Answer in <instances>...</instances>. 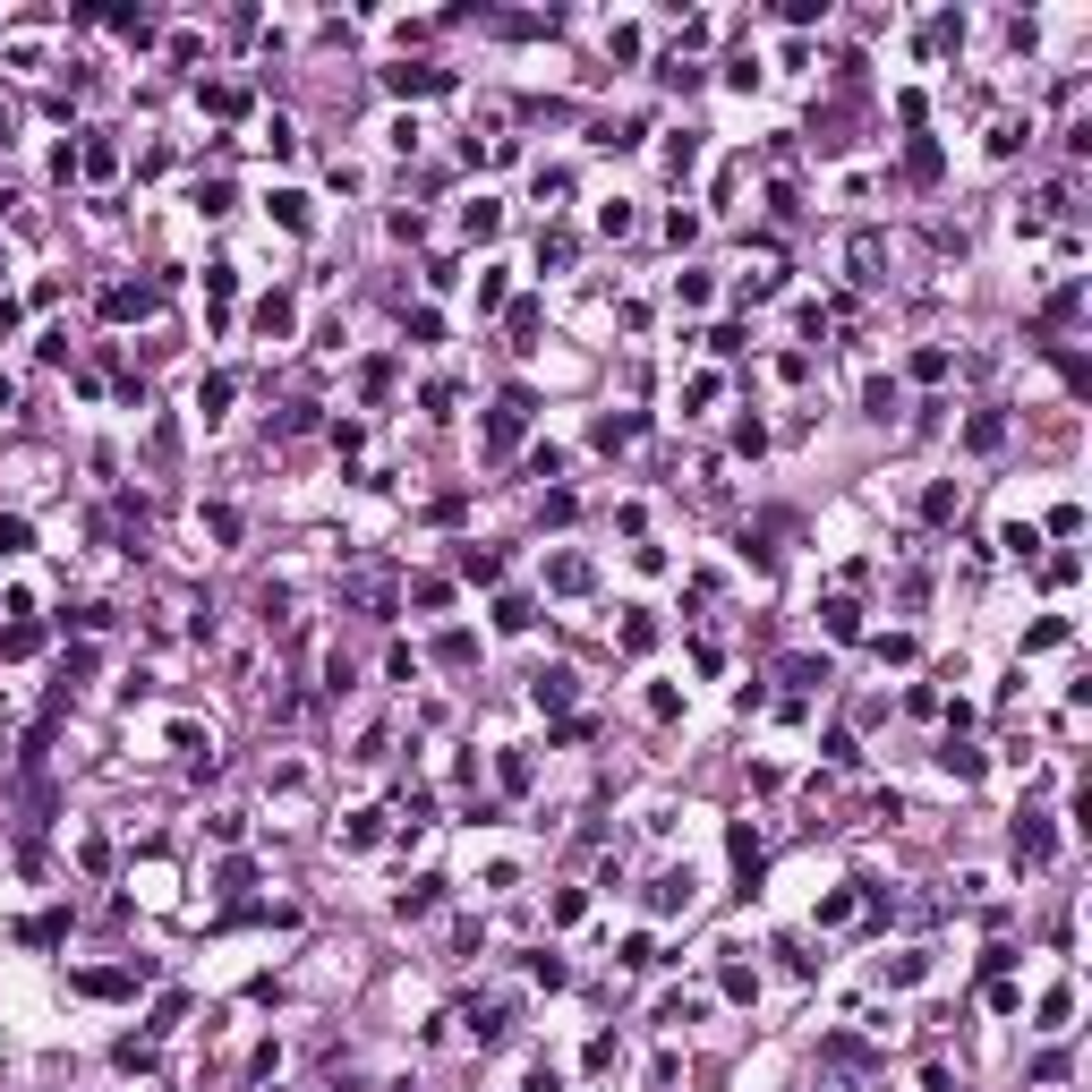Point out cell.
Listing matches in <instances>:
<instances>
[{
    "label": "cell",
    "mask_w": 1092,
    "mask_h": 1092,
    "mask_svg": "<svg viewBox=\"0 0 1092 1092\" xmlns=\"http://www.w3.org/2000/svg\"><path fill=\"white\" fill-rule=\"evenodd\" d=\"M145 982H154V956H129L111 974H68V990H86V999H137Z\"/></svg>",
    "instance_id": "6da1fadb"
},
{
    "label": "cell",
    "mask_w": 1092,
    "mask_h": 1092,
    "mask_svg": "<svg viewBox=\"0 0 1092 1092\" xmlns=\"http://www.w3.org/2000/svg\"><path fill=\"white\" fill-rule=\"evenodd\" d=\"M529 410H538V401H529V384H513V393H504L495 401V419H487V453L504 461V453H513L521 444V427H529Z\"/></svg>",
    "instance_id": "7a4b0ae2"
},
{
    "label": "cell",
    "mask_w": 1092,
    "mask_h": 1092,
    "mask_svg": "<svg viewBox=\"0 0 1092 1092\" xmlns=\"http://www.w3.org/2000/svg\"><path fill=\"white\" fill-rule=\"evenodd\" d=\"M845 265H854L862 290H880L888 282V231H854V239H845Z\"/></svg>",
    "instance_id": "3957f363"
},
{
    "label": "cell",
    "mask_w": 1092,
    "mask_h": 1092,
    "mask_svg": "<svg viewBox=\"0 0 1092 1092\" xmlns=\"http://www.w3.org/2000/svg\"><path fill=\"white\" fill-rule=\"evenodd\" d=\"M154 307H162V282H111V290H103V317H111V325L154 317Z\"/></svg>",
    "instance_id": "277c9868"
},
{
    "label": "cell",
    "mask_w": 1092,
    "mask_h": 1092,
    "mask_svg": "<svg viewBox=\"0 0 1092 1092\" xmlns=\"http://www.w3.org/2000/svg\"><path fill=\"white\" fill-rule=\"evenodd\" d=\"M384 86H393V94H444V86H453V68H427V60H401V68H384Z\"/></svg>",
    "instance_id": "5b68a950"
},
{
    "label": "cell",
    "mask_w": 1092,
    "mask_h": 1092,
    "mask_svg": "<svg viewBox=\"0 0 1092 1092\" xmlns=\"http://www.w3.org/2000/svg\"><path fill=\"white\" fill-rule=\"evenodd\" d=\"M1050 819H1041V811H1015V862H1050Z\"/></svg>",
    "instance_id": "8992f818"
},
{
    "label": "cell",
    "mask_w": 1092,
    "mask_h": 1092,
    "mask_svg": "<svg viewBox=\"0 0 1092 1092\" xmlns=\"http://www.w3.org/2000/svg\"><path fill=\"white\" fill-rule=\"evenodd\" d=\"M725 854H734L743 888H751V880H760V862H768V845H760V828H751V819H734V837H725Z\"/></svg>",
    "instance_id": "52a82bcc"
},
{
    "label": "cell",
    "mask_w": 1092,
    "mask_h": 1092,
    "mask_svg": "<svg viewBox=\"0 0 1092 1092\" xmlns=\"http://www.w3.org/2000/svg\"><path fill=\"white\" fill-rule=\"evenodd\" d=\"M640 427H649L640 410H615V419H598V453H632V444H640Z\"/></svg>",
    "instance_id": "ba28073f"
},
{
    "label": "cell",
    "mask_w": 1092,
    "mask_h": 1092,
    "mask_svg": "<svg viewBox=\"0 0 1092 1092\" xmlns=\"http://www.w3.org/2000/svg\"><path fill=\"white\" fill-rule=\"evenodd\" d=\"M964 513V487H956V478H939V487H921V521H931V529H948Z\"/></svg>",
    "instance_id": "9c48e42d"
},
{
    "label": "cell",
    "mask_w": 1092,
    "mask_h": 1092,
    "mask_svg": "<svg viewBox=\"0 0 1092 1092\" xmlns=\"http://www.w3.org/2000/svg\"><path fill=\"white\" fill-rule=\"evenodd\" d=\"M248 325L265 333V342H282V333H290V325H299V307H290V299H282V290H274V299H256V307H248Z\"/></svg>",
    "instance_id": "30bf717a"
},
{
    "label": "cell",
    "mask_w": 1092,
    "mask_h": 1092,
    "mask_svg": "<svg viewBox=\"0 0 1092 1092\" xmlns=\"http://www.w3.org/2000/svg\"><path fill=\"white\" fill-rule=\"evenodd\" d=\"M819 632H828V640H862V606L854 598H828V606H819Z\"/></svg>",
    "instance_id": "8fae6325"
},
{
    "label": "cell",
    "mask_w": 1092,
    "mask_h": 1092,
    "mask_svg": "<svg viewBox=\"0 0 1092 1092\" xmlns=\"http://www.w3.org/2000/svg\"><path fill=\"white\" fill-rule=\"evenodd\" d=\"M896 410H905V384H896V376H870V384H862V419H896Z\"/></svg>",
    "instance_id": "7c38bea8"
},
{
    "label": "cell",
    "mask_w": 1092,
    "mask_h": 1092,
    "mask_svg": "<svg viewBox=\"0 0 1092 1092\" xmlns=\"http://www.w3.org/2000/svg\"><path fill=\"white\" fill-rule=\"evenodd\" d=\"M78 172H94V180H111V172H120V145H111L103 129H86V145H78Z\"/></svg>",
    "instance_id": "4fadbf2b"
},
{
    "label": "cell",
    "mask_w": 1092,
    "mask_h": 1092,
    "mask_svg": "<svg viewBox=\"0 0 1092 1092\" xmlns=\"http://www.w3.org/2000/svg\"><path fill=\"white\" fill-rule=\"evenodd\" d=\"M572 683H580L572 666H547L538 683H529V700H538V709H572Z\"/></svg>",
    "instance_id": "5bb4252c"
},
{
    "label": "cell",
    "mask_w": 1092,
    "mask_h": 1092,
    "mask_svg": "<svg viewBox=\"0 0 1092 1092\" xmlns=\"http://www.w3.org/2000/svg\"><path fill=\"white\" fill-rule=\"evenodd\" d=\"M435 905H444V880H410V888L393 896V913H401V921H419V913H435Z\"/></svg>",
    "instance_id": "9a60e30c"
},
{
    "label": "cell",
    "mask_w": 1092,
    "mask_h": 1092,
    "mask_svg": "<svg viewBox=\"0 0 1092 1092\" xmlns=\"http://www.w3.org/2000/svg\"><path fill=\"white\" fill-rule=\"evenodd\" d=\"M964 444H974V453H999V444H1007V419H999V410H974V419H964Z\"/></svg>",
    "instance_id": "2e32d148"
},
{
    "label": "cell",
    "mask_w": 1092,
    "mask_h": 1092,
    "mask_svg": "<svg viewBox=\"0 0 1092 1092\" xmlns=\"http://www.w3.org/2000/svg\"><path fill=\"white\" fill-rule=\"evenodd\" d=\"M939 768H948L956 786H982V751H974V743H956V734H948V751H939Z\"/></svg>",
    "instance_id": "e0dca14e"
},
{
    "label": "cell",
    "mask_w": 1092,
    "mask_h": 1092,
    "mask_svg": "<svg viewBox=\"0 0 1092 1092\" xmlns=\"http://www.w3.org/2000/svg\"><path fill=\"white\" fill-rule=\"evenodd\" d=\"M649 905L658 913H692V870H666V880L649 888Z\"/></svg>",
    "instance_id": "ac0fdd59"
},
{
    "label": "cell",
    "mask_w": 1092,
    "mask_h": 1092,
    "mask_svg": "<svg viewBox=\"0 0 1092 1092\" xmlns=\"http://www.w3.org/2000/svg\"><path fill=\"white\" fill-rule=\"evenodd\" d=\"M453 572H461V580H495V572H504V555H495V547H461V555H453Z\"/></svg>",
    "instance_id": "d6986e66"
},
{
    "label": "cell",
    "mask_w": 1092,
    "mask_h": 1092,
    "mask_svg": "<svg viewBox=\"0 0 1092 1092\" xmlns=\"http://www.w3.org/2000/svg\"><path fill=\"white\" fill-rule=\"evenodd\" d=\"M461 231H470V239H495V231H504V205H495V197L461 205Z\"/></svg>",
    "instance_id": "ffe728a7"
},
{
    "label": "cell",
    "mask_w": 1092,
    "mask_h": 1092,
    "mask_svg": "<svg viewBox=\"0 0 1092 1092\" xmlns=\"http://www.w3.org/2000/svg\"><path fill=\"white\" fill-rule=\"evenodd\" d=\"M231 393H239V376H223V368H213V376L197 384V410H205V419H223V410H231Z\"/></svg>",
    "instance_id": "44dd1931"
},
{
    "label": "cell",
    "mask_w": 1092,
    "mask_h": 1092,
    "mask_svg": "<svg viewBox=\"0 0 1092 1092\" xmlns=\"http://www.w3.org/2000/svg\"><path fill=\"white\" fill-rule=\"evenodd\" d=\"M35 547V521L27 513H0V564H9V555H27Z\"/></svg>",
    "instance_id": "7402d4cb"
},
{
    "label": "cell",
    "mask_w": 1092,
    "mask_h": 1092,
    "mask_svg": "<svg viewBox=\"0 0 1092 1092\" xmlns=\"http://www.w3.org/2000/svg\"><path fill=\"white\" fill-rule=\"evenodd\" d=\"M274 223H282V231H307L317 213H307V197H299V188H274Z\"/></svg>",
    "instance_id": "603a6c76"
},
{
    "label": "cell",
    "mask_w": 1092,
    "mask_h": 1092,
    "mask_svg": "<svg viewBox=\"0 0 1092 1092\" xmlns=\"http://www.w3.org/2000/svg\"><path fill=\"white\" fill-rule=\"evenodd\" d=\"M17 939H27V948H60V939H68V913H35Z\"/></svg>",
    "instance_id": "cb8c5ba5"
},
{
    "label": "cell",
    "mask_w": 1092,
    "mask_h": 1092,
    "mask_svg": "<svg viewBox=\"0 0 1092 1092\" xmlns=\"http://www.w3.org/2000/svg\"><path fill=\"white\" fill-rule=\"evenodd\" d=\"M470 1033L478 1041H504V1033H513V1007H504V999L495 1007H470Z\"/></svg>",
    "instance_id": "d4e9b609"
},
{
    "label": "cell",
    "mask_w": 1092,
    "mask_h": 1092,
    "mask_svg": "<svg viewBox=\"0 0 1092 1092\" xmlns=\"http://www.w3.org/2000/svg\"><path fill=\"white\" fill-rule=\"evenodd\" d=\"M529 623H538V606H529V598H495V632H529Z\"/></svg>",
    "instance_id": "484cf974"
},
{
    "label": "cell",
    "mask_w": 1092,
    "mask_h": 1092,
    "mask_svg": "<svg viewBox=\"0 0 1092 1092\" xmlns=\"http://www.w3.org/2000/svg\"><path fill=\"white\" fill-rule=\"evenodd\" d=\"M905 172H913L921 188H931V180H939V145H931V137H913V145H905Z\"/></svg>",
    "instance_id": "4316f807"
},
{
    "label": "cell",
    "mask_w": 1092,
    "mask_h": 1092,
    "mask_svg": "<svg viewBox=\"0 0 1092 1092\" xmlns=\"http://www.w3.org/2000/svg\"><path fill=\"white\" fill-rule=\"evenodd\" d=\"M623 649H632V658H640V649H658V623H649V606H632V615H623Z\"/></svg>",
    "instance_id": "83f0119b"
},
{
    "label": "cell",
    "mask_w": 1092,
    "mask_h": 1092,
    "mask_svg": "<svg viewBox=\"0 0 1092 1092\" xmlns=\"http://www.w3.org/2000/svg\"><path fill=\"white\" fill-rule=\"evenodd\" d=\"M948 368H956V359L939 350V342H921V350H913V384H939V376H948Z\"/></svg>",
    "instance_id": "f1b7e54d"
},
{
    "label": "cell",
    "mask_w": 1092,
    "mask_h": 1092,
    "mask_svg": "<svg viewBox=\"0 0 1092 1092\" xmlns=\"http://www.w3.org/2000/svg\"><path fill=\"white\" fill-rule=\"evenodd\" d=\"M921 974H931V956H896V964H880V982H888V990H913Z\"/></svg>",
    "instance_id": "f546056e"
},
{
    "label": "cell",
    "mask_w": 1092,
    "mask_h": 1092,
    "mask_svg": "<svg viewBox=\"0 0 1092 1092\" xmlns=\"http://www.w3.org/2000/svg\"><path fill=\"white\" fill-rule=\"evenodd\" d=\"M572 256H580V239H572V231H564V223H555V231H547V239H538V265H572Z\"/></svg>",
    "instance_id": "4dcf8cb0"
},
{
    "label": "cell",
    "mask_w": 1092,
    "mask_h": 1092,
    "mask_svg": "<svg viewBox=\"0 0 1092 1092\" xmlns=\"http://www.w3.org/2000/svg\"><path fill=\"white\" fill-rule=\"evenodd\" d=\"M999 547H1007V555H1025V564H1033V555H1041V529H1033V521H1007V529H999Z\"/></svg>",
    "instance_id": "1f68e13d"
},
{
    "label": "cell",
    "mask_w": 1092,
    "mask_h": 1092,
    "mask_svg": "<svg viewBox=\"0 0 1092 1092\" xmlns=\"http://www.w3.org/2000/svg\"><path fill=\"white\" fill-rule=\"evenodd\" d=\"M1015 145H1033V120H999L990 129V154H1015Z\"/></svg>",
    "instance_id": "d6a6232c"
},
{
    "label": "cell",
    "mask_w": 1092,
    "mask_h": 1092,
    "mask_svg": "<svg viewBox=\"0 0 1092 1092\" xmlns=\"http://www.w3.org/2000/svg\"><path fill=\"white\" fill-rule=\"evenodd\" d=\"M854 905H862L854 888H828V896H819V921H828V931H837V921H854Z\"/></svg>",
    "instance_id": "836d02e7"
},
{
    "label": "cell",
    "mask_w": 1092,
    "mask_h": 1092,
    "mask_svg": "<svg viewBox=\"0 0 1092 1092\" xmlns=\"http://www.w3.org/2000/svg\"><path fill=\"white\" fill-rule=\"evenodd\" d=\"M692 162H700V129H683V137H674V145H666V172H674V180H683V172H692Z\"/></svg>",
    "instance_id": "e575fe53"
},
{
    "label": "cell",
    "mask_w": 1092,
    "mask_h": 1092,
    "mask_svg": "<svg viewBox=\"0 0 1092 1092\" xmlns=\"http://www.w3.org/2000/svg\"><path fill=\"white\" fill-rule=\"evenodd\" d=\"M205 538H213V547L239 538V513H231V504H205Z\"/></svg>",
    "instance_id": "d590c367"
},
{
    "label": "cell",
    "mask_w": 1092,
    "mask_h": 1092,
    "mask_svg": "<svg viewBox=\"0 0 1092 1092\" xmlns=\"http://www.w3.org/2000/svg\"><path fill=\"white\" fill-rule=\"evenodd\" d=\"M529 982H547V990H564V982H572V964H564V956H547V948H538V956H529Z\"/></svg>",
    "instance_id": "8d00e7d4"
},
{
    "label": "cell",
    "mask_w": 1092,
    "mask_h": 1092,
    "mask_svg": "<svg viewBox=\"0 0 1092 1092\" xmlns=\"http://www.w3.org/2000/svg\"><path fill=\"white\" fill-rule=\"evenodd\" d=\"M1025 649H1066V615H1041L1033 632H1025Z\"/></svg>",
    "instance_id": "74e56055"
},
{
    "label": "cell",
    "mask_w": 1092,
    "mask_h": 1092,
    "mask_svg": "<svg viewBox=\"0 0 1092 1092\" xmlns=\"http://www.w3.org/2000/svg\"><path fill=\"white\" fill-rule=\"evenodd\" d=\"M623 964H632V974H649V964H658V939L632 931V939H623Z\"/></svg>",
    "instance_id": "f35d334b"
},
{
    "label": "cell",
    "mask_w": 1092,
    "mask_h": 1092,
    "mask_svg": "<svg viewBox=\"0 0 1092 1092\" xmlns=\"http://www.w3.org/2000/svg\"><path fill=\"white\" fill-rule=\"evenodd\" d=\"M307 427H317V401H290L282 419H274V435H307Z\"/></svg>",
    "instance_id": "ab89813d"
},
{
    "label": "cell",
    "mask_w": 1092,
    "mask_h": 1092,
    "mask_svg": "<svg viewBox=\"0 0 1092 1092\" xmlns=\"http://www.w3.org/2000/svg\"><path fill=\"white\" fill-rule=\"evenodd\" d=\"M435 658H444V666H470L478 640H470V632H444V640H435Z\"/></svg>",
    "instance_id": "60d3db41"
},
{
    "label": "cell",
    "mask_w": 1092,
    "mask_h": 1092,
    "mask_svg": "<svg viewBox=\"0 0 1092 1092\" xmlns=\"http://www.w3.org/2000/svg\"><path fill=\"white\" fill-rule=\"evenodd\" d=\"M256 606H265V623H290V589H282V580H265Z\"/></svg>",
    "instance_id": "b9f144b4"
},
{
    "label": "cell",
    "mask_w": 1092,
    "mask_h": 1092,
    "mask_svg": "<svg viewBox=\"0 0 1092 1092\" xmlns=\"http://www.w3.org/2000/svg\"><path fill=\"white\" fill-rule=\"evenodd\" d=\"M495 776H504V794H529V760H521V751H504Z\"/></svg>",
    "instance_id": "7bdbcfd3"
},
{
    "label": "cell",
    "mask_w": 1092,
    "mask_h": 1092,
    "mask_svg": "<svg viewBox=\"0 0 1092 1092\" xmlns=\"http://www.w3.org/2000/svg\"><path fill=\"white\" fill-rule=\"evenodd\" d=\"M700 1015H709V999H666L658 1025H700Z\"/></svg>",
    "instance_id": "ee69618b"
},
{
    "label": "cell",
    "mask_w": 1092,
    "mask_h": 1092,
    "mask_svg": "<svg viewBox=\"0 0 1092 1092\" xmlns=\"http://www.w3.org/2000/svg\"><path fill=\"white\" fill-rule=\"evenodd\" d=\"M376 837H384V811H359L350 828H342V845H376Z\"/></svg>",
    "instance_id": "f6af8a7d"
},
{
    "label": "cell",
    "mask_w": 1092,
    "mask_h": 1092,
    "mask_svg": "<svg viewBox=\"0 0 1092 1092\" xmlns=\"http://www.w3.org/2000/svg\"><path fill=\"white\" fill-rule=\"evenodd\" d=\"M555 589H589V564H580V555H555Z\"/></svg>",
    "instance_id": "bcb514c9"
},
{
    "label": "cell",
    "mask_w": 1092,
    "mask_h": 1092,
    "mask_svg": "<svg viewBox=\"0 0 1092 1092\" xmlns=\"http://www.w3.org/2000/svg\"><path fill=\"white\" fill-rule=\"evenodd\" d=\"M35 649H43V632H35V623H17V632L0 640V658H35Z\"/></svg>",
    "instance_id": "7dc6e473"
},
{
    "label": "cell",
    "mask_w": 1092,
    "mask_h": 1092,
    "mask_svg": "<svg viewBox=\"0 0 1092 1092\" xmlns=\"http://www.w3.org/2000/svg\"><path fill=\"white\" fill-rule=\"evenodd\" d=\"M1066 1007H1076V990H1050V999H1041V1033H1058V1025H1066Z\"/></svg>",
    "instance_id": "c3c4849f"
},
{
    "label": "cell",
    "mask_w": 1092,
    "mask_h": 1092,
    "mask_svg": "<svg viewBox=\"0 0 1092 1092\" xmlns=\"http://www.w3.org/2000/svg\"><path fill=\"white\" fill-rule=\"evenodd\" d=\"M598 231H606V239H623V231H632V205H623V197H615V205H598Z\"/></svg>",
    "instance_id": "681fc988"
},
{
    "label": "cell",
    "mask_w": 1092,
    "mask_h": 1092,
    "mask_svg": "<svg viewBox=\"0 0 1092 1092\" xmlns=\"http://www.w3.org/2000/svg\"><path fill=\"white\" fill-rule=\"evenodd\" d=\"M674 299H683V307H709V274H674Z\"/></svg>",
    "instance_id": "f907efd6"
},
{
    "label": "cell",
    "mask_w": 1092,
    "mask_h": 1092,
    "mask_svg": "<svg viewBox=\"0 0 1092 1092\" xmlns=\"http://www.w3.org/2000/svg\"><path fill=\"white\" fill-rule=\"evenodd\" d=\"M786 683H828V658H786Z\"/></svg>",
    "instance_id": "816d5d0a"
},
{
    "label": "cell",
    "mask_w": 1092,
    "mask_h": 1092,
    "mask_svg": "<svg viewBox=\"0 0 1092 1092\" xmlns=\"http://www.w3.org/2000/svg\"><path fill=\"white\" fill-rule=\"evenodd\" d=\"M725 86H743V94H751V86H760V60L734 52V60H725Z\"/></svg>",
    "instance_id": "f5cc1de1"
},
{
    "label": "cell",
    "mask_w": 1092,
    "mask_h": 1092,
    "mask_svg": "<svg viewBox=\"0 0 1092 1092\" xmlns=\"http://www.w3.org/2000/svg\"><path fill=\"white\" fill-rule=\"evenodd\" d=\"M615 1058H623V1041H615V1033H598V1041H589V1076H606Z\"/></svg>",
    "instance_id": "db71d44e"
},
{
    "label": "cell",
    "mask_w": 1092,
    "mask_h": 1092,
    "mask_svg": "<svg viewBox=\"0 0 1092 1092\" xmlns=\"http://www.w3.org/2000/svg\"><path fill=\"white\" fill-rule=\"evenodd\" d=\"M658 78H666L674 94H692V86H700V68H692V60H658Z\"/></svg>",
    "instance_id": "11a10c76"
},
{
    "label": "cell",
    "mask_w": 1092,
    "mask_h": 1092,
    "mask_svg": "<svg viewBox=\"0 0 1092 1092\" xmlns=\"http://www.w3.org/2000/svg\"><path fill=\"white\" fill-rule=\"evenodd\" d=\"M734 453L760 461V453H768V427H760V419H743V427H734Z\"/></svg>",
    "instance_id": "9f6ffc18"
},
{
    "label": "cell",
    "mask_w": 1092,
    "mask_h": 1092,
    "mask_svg": "<svg viewBox=\"0 0 1092 1092\" xmlns=\"http://www.w3.org/2000/svg\"><path fill=\"white\" fill-rule=\"evenodd\" d=\"M1033 1084H1066V1050H1041L1033 1058Z\"/></svg>",
    "instance_id": "6f0895ef"
},
{
    "label": "cell",
    "mask_w": 1092,
    "mask_h": 1092,
    "mask_svg": "<svg viewBox=\"0 0 1092 1092\" xmlns=\"http://www.w3.org/2000/svg\"><path fill=\"white\" fill-rule=\"evenodd\" d=\"M921 1092H956V1076H948V1066L931 1058V1066H921Z\"/></svg>",
    "instance_id": "680465c9"
},
{
    "label": "cell",
    "mask_w": 1092,
    "mask_h": 1092,
    "mask_svg": "<svg viewBox=\"0 0 1092 1092\" xmlns=\"http://www.w3.org/2000/svg\"><path fill=\"white\" fill-rule=\"evenodd\" d=\"M529 1092H564V1076H555V1066H529Z\"/></svg>",
    "instance_id": "91938a15"
},
{
    "label": "cell",
    "mask_w": 1092,
    "mask_h": 1092,
    "mask_svg": "<svg viewBox=\"0 0 1092 1092\" xmlns=\"http://www.w3.org/2000/svg\"><path fill=\"white\" fill-rule=\"evenodd\" d=\"M9 401H17V384H9V376H0V410H9Z\"/></svg>",
    "instance_id": "94428289"
},
{
    "label": "cell",
    "mask_w": 1092,
    "mask_h": 1092,
    "mask_svg": "<svg viewBox=\"0 0 1092 1092\" xmlns=\"http://www.w3.org/2000/svg\"><path fill=\"white\" fill-rule=\"evenodd\" d=\"M9 205H17V197H9V188H0V213H9Z\"/></svg>",
    "instance_id": "6125c7cd"
}]
</instances>
